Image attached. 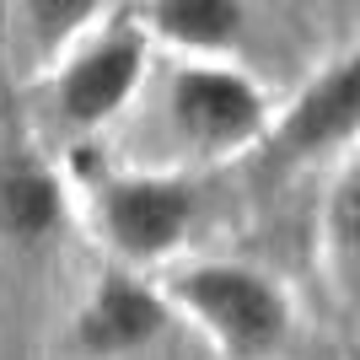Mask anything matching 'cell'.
Here are the masks:
<instances>
[{"label":"cell","instance_id":"cell-4","mask_svg":"<svg viewBox=\"0 0 360 360\" xmlns=\"http://www.w3.org/2000/svg\"><path fill=\"white\" fill-rule=\"evenodd\" d=\"M150 65V38L140 22H113L97 27L86 38H75L54 65V113L70 124L75 135L103 129L108 119H119L129 97L140 91Z\"/></svg>","mask_w":360,"mask_h":360},{"label":"cell","instance_id":"cell-1","mask_svg":"<svg viewBox=\"0 0 360 360\" xmlns=\"http://www.w3.org/2000/svg\"><path fill=\"white\" fill-rule=\"evenodd\" d=\"M172 312L188 317L221 360H274L290 345V296L274 274L231 258H199L178 264L162 280Z\"/></svg>","mask_w":360,"mask_h":360},{"label":"cell","instance_id":"cell-7","mask_svg":"<svg viewBox=\"0 0 360 360\" xmlns=\"http://www.w3.org/2000/svg\"><path fill=\"white\" fill-rule=\"evenodd\" d=\"M140 27L150 44L178 49L183 60H231L248 38L242 0H146Z\"/></svg>","mask_w":360,"mask_h":360},{"label":"cell","instance_id":"cell-3","mask_svg":"<svg viewBox=\"0 0 360 360\" xmlns=\"http://www.w3.org/2000/svg\"><path fill=\"white\" fill-rule=\"evenodd\" d=\"M167 124L199 156H237L269 140L274 108L248 70L226 60H183L167 75Z\"/></svg>","mask_w":360,"mask_h":360},{"label":"cell","instance_id":"cell-5","mask_svg":"<svg viewBox=\"0 0 360 360\" xmlns=\"http://www.w3.org/2000/svg\"><path fill=\"white\" fill-rule=\"evenodd\" d=\"M360 140V44L328 60L269 124L264 146L280 162H317Z\"/></svg>","mask_w":360,"mask_h":360},{"label":"cell","instance_id":"cell-8","mask_svg":"<svg viewBox=\"0 0 360 360\" xmlns=\"http://www.w3.org/2000/svg\"><path fill=\"white\" fill-rule=\"evenodd\" d=\"M65 188L60 172H49L32 156H0V237L6 242H44L65 226Z\"/></svg>","mask_w":360,"mask_h":360},{"label":"cell","instance_id":"cell-9","mask_svg":"<svg viewBox=\"0 0 360 360\" xmlns=\"http://www.w3.org/2000/svg\"><path fill=\"white\" fill-rule=\"evenodd\" d=\"M323 253H328L333 280L360 301V150L333 178L328 205H323Z\"/></svg>","mask_w":360,"mask_h":360},{"label":"cell","instance_id":"cell-10","mask_svg":"<svg viewBox=\"0 0 360 360\" xmlns=\"http://www.w3.org/2000/svg\"><path fill=\"white\" fill-rule=\"evenodd\" d=\"M108 0H22V22L38 54H65L75 38H86L103 22Z\"/></svg>","mask_w":360,"mask_h":360},{"label":"cell","instance_id":"cell-2","mask_svg":"<svg viewBox=\"0 0 360 360\" xmlns=\"http://www.w3.org/2000/svg\"><path fill=\"white\" fill-rule=\"evenodd\" d=\"M86 210L119 264L150 269V264H167L194 231L199 194L188 178H172V172H97L91 167Z\"/></svg>","mask_w":360,"mask_h":360},{"label":"cell","instance_id":"cell-11","mask_svg":"<svg viewBox=\"0 0 360 360\" xmlns=\"http://www.w3.org/2000/svg\"><path fill=\"white\" fill-rule=\"evenodd\" d=\"M349 6H360V0H349Z\"/></svg>","mask_w":360,"mask_h":360},{"label":"cell","instance_id":"cell-6","mask_svg":"<svg viewBox=\"0 0 360 360\" xmlns=\"http://www.w3.org/2000/svg\"><path fill=\"white\" fill-rule=\"evenodd\" d=\"M172 301H167L162 285L140 280L129 264L124 269H108L91 296L81 301L75 312V349H86L97 360H124V355H140L172 328Z\"/></svg>","mask_w":360,"mask_h":360}]
</instances>
